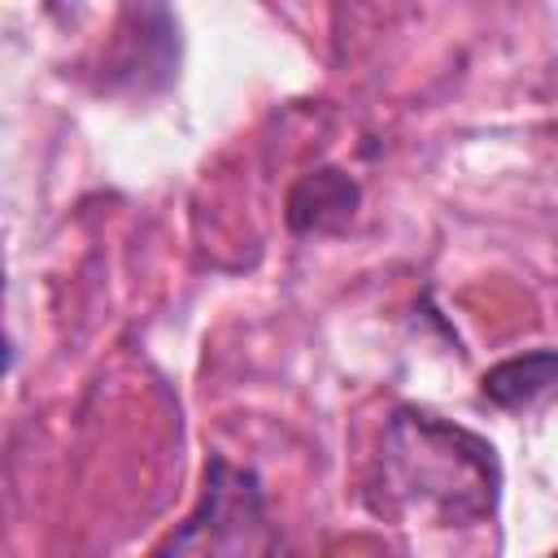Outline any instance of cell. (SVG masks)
I'll use <instances>...</instances> for the list:
<instances>
[{"label":"cell","mask_w":558,"mask_h":558,"mask_svg":"<svg viewBox=\"0 0 558 558\" xmlns=\"http://www.w3.org/2000/svg\"><path fill=\"white\" fill-rule=\"evenodd\" d=\"M384 480L410 506L436 510L445 523L484 519L497 501L493 449L432 414L401 410L384 432Z\"/></svg>","instance_id":"cell-1"},{"label":"cell","mask_w":558,"mask_h":558,"mask_svg":"<svg viewBox=\"0 0 558 558\" xmlns=\"http://www.w3.org/2000/svg\"><path fill=\"white\" fill-rule=\"evenodd\" d=\"M253 523H257L253 480L218 462L196 514L161 545L157 558H240Z\"/></svg>","instance_id":"cell-2"},{"label":"cell","mask_w":558,"mask_h":558,"mask_svg":"<svg viewBox=\"0 0 558 558\" xmlns=\"http://www.w3.org/2000/svg\"><path fill=\"white\" fill-rule=\"evenodd\" d=\"M480 388L501 410H536L558 397V353L536 349L523 357H506L484 375Z\"/></svg>","instance_id":"cell-3"},{"label":"cell","mask_w":558,"mask_h":558,"mask_svg":"<svg viewBox=\"0 0 558 558\" xmlns=\"http://www.w3.org/2000/svg\"><path fill=\"white\" fill-rule=\"evenodd\" d=\"M357 205V187L349 174L340 170H314L296 183L292 201H288V222L296 231H327L340 227Z\"/></svg>","instance_id":"cell-4"},{"label":"cell","mask_w":558,"mask_h":558,"mask_svg":"<svg viewBox=\"0 0 558 558\" xmlns=\"http://www.w3.org/2000/svg\"><path fill=\"white\" fill-rule=\"evenodd\" d=\"M554 558H558V554H554Z\"/></svg>","instance_id":"cell-5"}]
</instances>
